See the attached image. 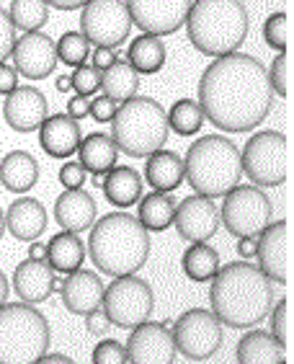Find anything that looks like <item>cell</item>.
Listing matches in <instances>:
<instances>
[{
  "label": "cell",
  "instance_id": "6da1fadb",
  "mask_svg": "<svg viewBox=\"0 0 294 364\" xmlns=\"http://www.w3.org/2000/svg\"><path fill=\"white\" fill-rule=\"evenodd\" d=\"M196 104L222 132H251L273 109L266 68L243 52L214 57L202 73Z\"/></svg>",
  "mask_w": 294,
  "mask_h": 364
},
{
  "label": "cell",
  "instance_id": "7a4b0ae2",
  "mask_svg": "<svg viewBox=\"0 0 294 364\" xmlns=\"http://www.w3.org/2000/svg\"><path fill=\"white\" fill-rule=\"evenodd\" d=\"M273 282L248 261H230L212 277L209 305L227 328H253L273 308Z\"/></svg>",
  "mask_w": 294,
  "mask_h": 364
},
{
  "label": "cell",
  "instance_id": "3957f363",
  "mask_svg": "<svg viewBox=\"0 0 294 364\" xmlns=\"http://www.w3.org/2000/svg\"><path fill=\"white\" fill-rule=\"evenodd\" d=\"M150 232L140 220L121 212H111L93 223L88 253L98 272L106 277H132L150 259Z\"/></svg>",
  "mask_w": 294,
  "mask_h": 364
},
{
  "label": "cell",
  "instance_id": "277c9868",
  "mask_svg": "<svg viewBox=\"0 0 294 364\" xmlns=\"http://www.w3.org/2000/svg\"><path fill=\"white\" fill-rule=\"evenodd\" d=\"M251 28L243 0H194L186 16V34L207 57L238 52Z\"/></svg>",
  "mask_w": 294,
  "mask_h": 364
},
{
  "label": "cell",
  "instance_id": "5b68a950",
  "mask_svg": "<svg viewBox=\"0 0 294 364\" xmlns=\"http://www.w3.org/2000/svg\"><path fill=\"white\" fill-rule=\"evenodd\" d=\"M183 168L191 189L207 199L224 196L243 176L238 145L222 134H204L191 142Z\"/></svg>",
  "mask_w": 294,
  "mask_h": 364
},
{
  "label": "cell",
  "instance_id": "8992f818",
  "mask_svg": "<svg viewBox=\"0 0 294 364\" xmlns=\"http://www.w3.org/2000/svg\"><path fill=\"white\" fill-rule=\"evenodd\" d=\"M111 140L129 158H147L168 142V114L150 96L129 98L116 106Z\"/></svg>",
  "mask_w": 294,
  "mask_h": 364
},
{
  "label": "cell",
  "instance_id": "52a82bcc",
  "mask_svg": "<svg viewBox=\"0 0 294 364\" xmlns=\"http://www.w3.org/2000/svg\"><path fill=\"white\" fill-rule=\"evenodd\" d=\"M49 323L26 302L0 305V364H36L49 349Z\"/></svg>",
  "mask_w": 294,
  "mask_h": 364
},
{
  "label": "cell",
  "instance_id": "ba28073f",
  "mask_svg": "<svg viewBox=\"0 0 294 364\" xmlns=\"http://www.w3.org/2000/svg\"><path fill=\"white\" fill-rule=\"evenodd\" d=\"M240 168L256 186H281L292 173V145L287 134L263 129L245 142L240 153Z\"/></svg>",
  "mask_w": 294,
  "mask_h": 364
},
{
  "label": "cell",
  "instance_id": "9c48e42d",
  "mask_svg": "<svg viewBox=\"0 0 294 364\" xmlns=\"http://www.w3.org/2000/svg\"><path fill=\"white\" fill-rule=\"evenodd\" d=\"M271 199L258 186H232L219 207V223L235 238H258L271 223Z\"/></svg>",
  "mask_w": 294,
  "mask_h": 364
},
{
  "label": "cell",
  "instance_id": "30bf717a",
  "mask_svg": "<svg viewBox=\"0 0 294 364\" xmlns=\"http://www.w3.org/2000/svg\"><path fill=\"white\" fill-rule=\"evenodd\" d=\"M155 308V294L145 279L140 277H116L104 287L101 310L106 318L119 328H137L140 323L150 321Z\"/></svg>",
  "mask_w": 294,
  "mask_h": 364
},
{
  "label": "cell",
  "instance_id": "8fae6325",
  "mask_svg": "<svg viewBox=\"0 0 294 364\" xmlns=\"http://www.w3.org/2000/svg\"><path fill=\"white\" fill-rule=\"evenodd\" d=\"M170 333H173L175 351H181L183 357L194 359V362L212 359L222 349L224 341V326L212 310L204 308L186 310L183 316L175 318Z\"/></svg>",
  "mask_w": 294,
  "mask_h": 364
},
{
  "label": "cell",
  "instance_id": "7c38bea8",
  "mask_svg": "<svg viewBox=\"0 0 294 364\" xmlns=\"http://www.w3.org/2000/svg\"><path fill=\"white\" fill-rule=\"evenodd\" d=\"M132 18L124 0H88L80 14V34L101 49H119L129 39Z\"/></svg>",
  "mask_w": 294,
  "mask_h": 364
},
{
  "label": "cell",
  "instance_id": "4fadbf2b",
  "mask_svg": "<svg viewBox=\"0 0 294 364\" xmlns=\"http://www.w3.org/2000/svg\"><path fill=\"white\" fill-rule=\"evenodd\" d=\"M256 256H258V269L276 284H289L292 282V223L279 220L268 223L266 230L261 232Z\"/></svg>",
  "mask_w": 294,
  "mask_h": 364
},
{
  "label": "cell",
  "instance_id": "5bb4252c",
  "mask_svg": "<svg viewBox=\"0 0 294 364\" xmlns=\"http://www.w3.org/2000/svg\"><path fill=\"white\" fill-rule=\"evenodd\" d=\"M132 23L140 26L142 34L168 36L186 23L189 8L194 0H124Z\"/></svg>",
  "mask_w": 294,
  "mask_h": 364
},
{
  "label": "cell",
  "instance_id": "9a60e30c",
  "mask_svg": "<svg viewBox=\"0 0 294 364\" xmlns=\"http://www.w3.org/2000/svg\"><path fill=\"white\" fill-rule=\"evenodd\" d=\"M129 364H173L175 343L170 333V323H140L132 328L129 341L124 343Z\"/></svg>",
  "mask_w": 294,
  "mask_h": 364
},
{
  "label": "cell",
  "instance_id": "2e32d148",
  "mask_svg": "<svg viewBox=\"0 0 294 364\" xmlns=\"http://www.w3.org/2000/svg\"><path fill=\"white\" fill-rule=\"evenodd\" d=\"M13 68L26 80H44L57 68V42L42 31H26L13 44Z\"/></svg>",
  "mask_w": 294,
  "mask_h": 364
},
{
  "label": "cell",
  "instance_id": "e0dca14e",
  "mask_svg": "<svg viewBox=\"0 0 294 364\" xmlns=\"http://www.w3.org/2000/svg\"><path fill=\"white\" fill-rule=\"evenodd\" d=\"M173 225L183 240H189V243H207L219 230L217 204L199 194L183 196V202H175Z\"/></svg>",
  "mask_w": 294,
  "mask_h": 364
},
{
  "label": "cell",
  "instance_id": "ac0fdd59",
  "mask_svg": "<svg viewBox=\"0 0 294 364\" xmlns=\"http://www.w3.org/2000/svg\"><path fill=\"white\" fill-rule=\"evenodd\" d=\"M49 117V101L36 85H18L3 101V119L21 134L36 132Z\"/></svg>",
  "mask_w": 294,
  "mask_h": 364
},
{
  "label": "cell",
  "instance_id": "d6986e66",
  "mask_svg": "<svg viewBox=\"0 0 294 364\" xmlns=\"http://www.w3.org/2000/svg\"><path fill=\"white\" fill-rule=\"evenodd\" d=\"M104 282L96 272L88 269H77V272L67 274V279L60 284V294H62L65 308L70 310L72 316H88L93 310L101 308L104 302Z\"/></svg>",
  "mask_w": 294,
  "mask_h": 364
},
{
  "label": "cell",
  "instance_id": "ffe728a7",
  "mask_svg": "<svg viewBox=\"0 0 294 364\" xmlns=\"http://www.w3.org/2000/svg\"><path fill=\"white\" fill-rule=\"evenodd\" d=\"M57 289V274L47 261L23 259L13 272V292L26 305H39L49 300V294Z\"/></svg>",
  "mask_w": 294,
  "mask_h": 364
},
{
  "label": "cell",
  "instance_id": "44dd1931",
  "mask_svg": "<svg viewBox=\"0 0 294 364\" xmlns=\"http://www.w3.org/2000/svg\"><path fill=\"white\" fill-rule=\"evenodd\" d=\"M96 199L85 189H65L55 202V218L67 232H85L96 223Z\"/></svg>",
  "mask_w": 294,
  "mask_h": 364
},
{
  "label": "cell",
  "instance_id": "7402d4cb",
  "mask_svg": "<svg viewBox=\"0 0 294 364\" xmlns=\"http://www.w3.org/2000/svg\"><path fill=\"white\" fill-rule=\"evenodd\" d=\"M80 124L75 119H70L67 114H55V117H47L44 124L39 127V145L49 158H70L77 153V145H80Z\"/></svg>",
  "mask_w": 294,
  "mask_h": 364
},
{
  "label": "cell",
  "instance_id": "603a6c76",
  "mask_svg": "<svg viewBox=\"0 0 294 364\" xmlns=\"http://www.w3.org/2000/svg\"><path fill=\"white\" fill-rule=\"evenodd\" d=\"M6 230L13 235L16 240H39L42 232L47 230V210L39 199L23 196L16 199L6 212Z\"/></svg>",
  "mask_w": 294,
  "mask_h": 364
},
{
  "label": "cell",
  "instance_id": "cb8c5ba5",
  "mask_svg": "<svg viewBox=\"0 0 294 364\" xmlns=\"http://www.w3.org/2000/svg\"><path fill=\"white\" fill-rule=\"evenodd\" d=\"M186 178V168H183V158L173 150H155L153 155H147L145 163V183L153 186L155 191L170 194L183 183Z\"/></svg>",
  "mask_w": 294,
  "mask_h": 364
},
{
  "label": "cell",
  "instance_id": "d4e9b609",
  "mask_svg": "<svg viewBox=\"0 0 294 364\" xmlns=\"http://www.w3.org/2000/svg\"><path fill=\"white\" fill-rule=\"evenodd\" d=\"M77 163L83 166L85 173L93 176H106L111 168H116V161H119V150L114 145L111 134L104 132H91L85 134L80 145H77Z\"/></svg>",
  "mask_w": 294,
  "mask_h": 364
},
{
  "label": "cell",
  "instance_id": "484cf974",
  "mask_svg": "<svg viewBox=\"0 0 294 364\" xmlns=\"http://www.w3.org/2000/svg\"><path fill=\"white\" fill-rule=\"evenodd\" d=\"M39 181V163L26 150H11L0 161V183L13 194L34 189Z\"/></svg>",
  "mask_w": 294,
  "mask_h": 364
},
{
  "label": "cell",
  "instance_id": "4316f807",
  "mask_svg": "<svg viewBox=\"0 0 294 364\" xmlns=\"http://www.w3.org/2000/svg\"><path fill=\"white\" fill-rule=\"evenodd\" d=\"M142 186H145V183H142V176L134 168H129V166H116V168H111L104 176V183H101V189H104V196L109 199V204L119 207V210H126V207H132V204L140 202Z\"/></svg>",
  "mask_w": 294,
  "mask_h": 364
},
{
  "label": "cell",
  "instance_id": "83f0119b",
  "mask_svg": "<svg viewBox=\"0 0 294 364\" xmlns=\"http://www.w3.org/2000/svg\"><path fill=\"white\" fill-rule=\"evenodd\" d=\"M85 243L77 232H57L47 243V264L55 274H72L83 267Z\"/></svg>",
  "mask_w": 294,
  "mask_h": 364
},
{
  "label": "cell",
  "instance_id": "f1b7e54d",
  "mask_svg": "<svg viewBox=\"0 0 294 364\" xmlns=\"http://www.w3.org/2000/svg\"><path fill=\"white\" fill-rule=\"evenodd\" d=\"M238 364H281L284 349L266 331H248L238 341Z\"/></svg>",
  "mask_w": 294,
  "mask_h": 364
},
{
  "label": "cell",
  "instance_id": "f546056e",
  "mask_svg": "<svg viewBox=\"0 0 294 364\" xmlns=\"http://www.w3.org/2000/svg\"><path fill=\"white\" fill-rule=\"evenodd\" d=\"M124 60L132 65L137 75H155L165 65V44L160 36L140 34L129 44Z\"/></svg>",
  "mask_w": 294,
  "mask_h": 364
},
{
  "label": "cell",
  "instance_id": "4dcf8cb0",
  "mask_svg": "<svg viewBox=\"0 0 294 364\" xmlns=\"http://www.w3.org/2000/svg\"><path fill=\"white\" fill-rule=\"evenodd\" d=\"M175 215V199L163 191H153V194L140 196L137 202V220L147 232H163L173 225Z\"/></svg>",
  "mask_w": 294,
  "mask_h": 364
},
{
  "label": "cell",
  "instance_id": "1f68e13d",
  "mask_svg": "<svg viewBox=\"0 0 294 364\" xmlns=\"http://www.w3.org/2000/svg\"><path fill=\"white\" fill-rule=\"evenodd\" d=\"M101 91L104 96L111 98L114 104H124L140 91V75L134 73V68L124 57H116V63L101 73Z\"/></svg>",
  "mask_w": 294,
  "mask_h": 364
},
{
  "label": "cell",
  "instance_id": "d6a6232c",
  "mask_svg": "<svg viewBox=\"0 0 294 364\" xmlns=\"http://www.w3.org/2000/svg\"><path fill=\"white\" fill-rule=\"evenodd\" d=\"M183 274L191 282H212V277L219 272V253L207 243H191L183 253Z\"/></svg>",
  "mask_w": 294,
  "mask_h": 364
},
{
  "label": "cell",
  "instance_id": "836d02e7",
  "mask_svg": "<svg viewBox=\"0 0 294 364\" xmlns=\"http://www.w3.org/2000/svg\"><path fill=\"white\" fill-rule=\"evenodd\" d=\"M8 18L16 28L26 31H39L49 21V6L44 0H11Z\"/></svg>",
  "mask_w": 294,
  "mask_h": 364
},
{
  "label": "cell",
  "instance_id": "e575fe53",
  "mask_svg": "<svg viewBox=\"0 0 294 364\" xmlns=\"http://www.w3.org/2000/svg\"><path fill=\"white\" fill-rule=\"evenodd\" d=\"M168 114V129H173L175 134H181V137H191L196 134L199 129L204 127V112L202 106L191 101V98H181V101H175L170 106Z\"/></svg>",
  "mask_w": 294,
  "mask_h": 364
},
{
  "label": "cell",
  "instance_id": "d590c367",
  "mask_svg": "<svg viewBox=\"0 0 294 364\" xmlns=\"http://www.w3.org/2000/svg\"><path fill=\"white\" fill-rule=\"evenodd\" d=\"M91 57V44L80 31H65L57 42V60L70 68H80Z\"/></svg>",
  "mask_w": 294,
  "mask_h": 364
},
{
  "label": "cell",
  "instance_id": "8d00e7d4",
  "mask_svg": "<svg viewBox=\"0 0 294 364\" xmlns=\"http://www.w3.org/2000/svg\"><path fill=\"white\" fill-rule=\"evenodd\" d=\"M271 336L273 341L279 343L281 349L289 351L292 349V300L284 297L279 300L276 308H271Z\"/></svg>",
  "mask_w": 294,
  "mask_h": 364
},
{
  "label": "cell",
  "instance_id": "74e56055",
  "mask_svg": "<svg viewBox=\"0 0 294 364\" xmlns=\"http://www.w3.org/2000/svg\"><path fill=\"white\" fill-rule=\"evenodd\" d=\"M263 39L271 49L276 52H289V42H292V21L287 14H271L263 23Z\"/></svg>",
  "mask_w": 294,
  "mask_h": 364
},
{
  "label": "cell",
  "instance_id": "f35d334b",
  "mask_svg": "<svg viewBox=\"0 0 294 364\" xmlns=\"http://www.w3.org/2000/svg\"><path fill=\"white\" fill-rule=\"evenodd\" d=\"M266 73L273 93H279L281 98L292 96V57H289V52H279L273 57L271 68Z\"/></svg>",
  "mask_w": 294,
  "mask_h": 364
},
{
  "label": "cell",
  "instance_id": "ab89813d",
  "mask_svg": "<svg viewBox=\"0 0 294 364\" xmlns=\"http://www.w3.org/2000/svg\"><path fill=\"white\" fill-rule=\"evenodd\" d=\"M70 80H72V91H75V96L91 98L93 93L101 91V73L88 63L80 65V68H75V73L70 75Z\"/></svg>",
  "mask_w": 294,
  "mask_h": 364
},
{
  "label": "cell",
  "instance_id": "60d3db41",
  "mask_svg": "<svg viewBox=\"0 0 294 364\" xmlns=\"http://www.w3.org/2000/svg\"><path fill=\"white\" fill-rule=\"evenodd\" d=\"M93 364H126V349L124 343L116 338H101L93 349Z\"/></svg>",
  "mask_w": 294,
  "mask_h": 364
},
{
  "label": "cell",
  "instance_id": "b9f144b4",
  "mask_svg": "<svg viewBox=\"0 0 294 364\" xmlns=\"http://www.w3.org/2000/svg\"><path fill=\"white\" fill-rule=\"evenodd\" d=\"M13 44H16V26L11 23V18H8V11L0 8V65L11 57Z\"/></svg>",
  "mask_w": 294,
  "mask_h": 364
},
{
  "label": "cell",
  "instance_id": "7bdbcfd3",
  "mask_svg": "<svg viewBox=\"0 0 294 364\" xmlns=\"http://www.w3.org/2000/svg\"><path fill=\"white\" fill-rule=\"evenodd\" d=\"M60 183H62L65 189H83V186H85L83 166H80L77 161L65 163L62 168H60Z\"/></svg>",
  "mask_w": 294,
  "mask_h": 364
},
{
  "label": "cell",
  "instance_id": "ee69618b",
  "mask_svg": "<svg viewBox=\"0 0 294 364\" xmlns=\"http://www.w3.org/2000/svg\"><path fill=\"white\" fill-rule=\"evenodd\" d=\"M116 106L119 104H114L111 98L101 93V96L91 98V112H88V117L93 122H111L114 114H116Z\"/></svg>",
  "mask_w": 294,
  "mask_h": 364
},
{
  "label": "cell",
  "instance_id": "f6af8a7d",
  "mask_svg": "<svg viewBox=\"0 0 294 364\" xmlns=\"http://www.w3.org/2000/svg\"><path fill=\"white\" fill-rule=\"evenodd\" d=\"M83 318H85V328H88V333H91V336L104 338L106 333L114 328V323L106 318V313L101 308L93 310V313H88V316H83Z\"/></svg>",
  "mask_w": 294,
  "mask_h": 364
},
{
  "label": "cell",
  "instance_id": "bcb514c9",
  "mask_svg": "<svg viewBox=\"0 0 294 364\" xmlns=\"http://www.w3.org/2000/svg\"><path fill=\"white\" fill-rule=\"evenodd\" d=\"M18 88V73L13 65H0V96H8Z\"/></svg>",
  "mask_w": 294,
  "mask_h": 364
},
{
  "label": "cell",
  "instance_id": "7dc6e473",
  "mask_svg": "<svg viewBox=\"0 0 294 364\" xmlns=\"http://www.w3.org/2000/svg\"><path fill=\"white\" fill-rule=\"evenodd\" d=\"M88 112H91V98L72 96L70 101H67V117H70V119L83 122L85 117H88Z\"/></svg>",
  "mask_w": 294,
  "mask_h": 364
},
{
  "label": "cell",
  "instance_id": "c3c4849f",
  "mask_svg": "<svg viewBox=\"0 0 294 364\" xmlns=\"http://www.w3.org/2000/svg\"><path fill=\"white\" fill-rule=\"evenodd\" d=\"M116 49H101L98 47L96 52H93V68H96L98 73H104V70H109L114 63H116Z\"/></svg>",
  "mask_w": 294,
  "mask_h": 364
},
{
  "label": "cell",
  "instance_id": "681fc988",
  "mask_svg": "<svg viewBox=\"0 0 294 364\" xmlns=\"http://www.w3.org/2000/svg\"><path fill=\"white\" fill-rule=\"evenodd\" d=\"M256 245H258V240H256V238H238V245H235V248H238L240 259L248 261V259H253V256H256Z\"/></svg>",
  "mask_w": 294,
  "mask_h": 364
},
{
  "label": "cell",
  "instance_id": "f907efd6",
  "mask_svg": "<svg viewBox=\"0 0 294 364\" xmlns=\"http://www.w3.org/2000/svg\"><path fill=\"white\" fill-rule=\"evenodd\" d=\"M49 8H57V11H77L83 8L88 0H44Z\"/></svg>",
  "mask_w": 294,
  "mask_h": 364
},
{
  "label": "cell",
  "instance_id": "816d5d0a",
  "mask_svg": "<svg viewBox=\"0 0 294 364\" xmlns=\"http://www.w3.org/2000/svg\"><path fill=\"white\" fill-rule=\"evenodd\" d=\"M28 259H34V261H47V243L31 240V245H28Z\"/></svg>",
  "mask_w": 294,
  "mask_h": 364
},
{
  "label": "cell",
  "instance_id": "f5cc1de1",
  "mask_svg": "<svg viewBox=\"0 0 294 364\" xmlns=\"http://www.w3.org/2000/svg\"><path fill=\"white\" fill-rule=\"evenodd\" d=\"M36 364H75V362L70 357H65V354H44Z\"/></svg>",
  "mask_w": 294,
  "mask_h": 364
},
{
  "label": "cell",
  "instance_id": "db71d44e",
  "mask_svg": "<svg viewBox=\"0 0 294 364\" xmlns=\"http://www.w3.org/2000/svg\"><path fill=\"white\" fill-rule=\"evenodd\" d=\"M57 91L60 93H67V91H72V80H70V75H60L57 77Z\"/></svg>",
  "mask_w": 294,
  "mask_h": 364
},
{
  "label": "cell",
  "instance_id": "11a10c76",
  "mask_svg": "<svg viewBox=\"0 0 294 364\" xmlns=\"http://www.w3.org/2000/svg\"><path fill=\"white\" fill-rule=\"evenodd\" d=\"M8 289H11V284H8L6 274L0 272V305H6V300H8Z\"/></svg>",
  "mask_w": 294,
  "mask_h": 364
},
{
  "label": "cell",
  "instance_id": "9f6ffc18",
  "mask_svg": "<svg viewBox=\"0 0 294 364\" xmlns=\"http://www.w3.org/2000/svg\"><path fill=\"white\" fill-rule=\"evenodd\" d=\"M3 232H6V212L0 210V240H3Z\"/></svg>",
  "mask_w": 294,
  "mask_h": 364
},
{
  "label": "cell",
  "instance_id": "6f0895ef",
  "mask_svg": "<svg viewBox=\"0 0 294 364\" xmlns=\"http://www.w3.org/2000/svg\"><path fill=\"white\" fill-rule=\"evenodd\" d=\"M281 364H287V359H284V362H281Z\"/></svg>",
  "mask_w": 294,
  "mask_h": 364
}]
</instances>
